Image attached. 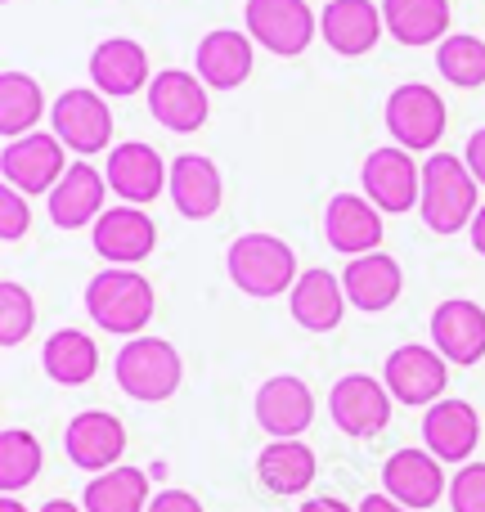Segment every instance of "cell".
<instances>
[{"label": "cell", "mask_w": 485, "mask_h": 512, "mask_svg": "<svg viewBox=\"0 0 485 512\" xmlns=\"http://www.w3.org/2000/svg\"><path fill=\"white\" fill-rule=\"evenodd\" d=\"M382 5L373 0H328L319 14V36L342 59H360L382 41Z\"/></svg>", "instance_id": "44dd1931"}, {"label": "cell", "mask_w": 485, "mask_h": 512, "mask_svg": "<svg viewBox=\"0 0 485 512\" xmlns=\"http://www.w3.org/2000/svg\"><path fill=\"white\" fill-rule=\"evenodd\" d=\"M149 504H153L149 472L126 468V463H117V468H108V472H95L86 486V499H81L86 512H149Z\"/></svg>", "instance_id": "f546056e"}, {"label": "cell", "mask_w": 485, "mask_h": 512, "mask_svg": "<svg viewBox=\"0 0 485 512\" xmlns=\"http://www.w3.org/2000/svg\"><path fill=\"white\" fill-rule=\"evenodd\" d=\"M36 328V301L23 283H0V346H23Z\"/></svg>", "instance_id": "e575fe53"}, {"label": "cell", "mask_w": 485, "mask_h": 512, "mask_svg": "<svg viewBox=\"0 0 485 512\" xmlns=\"http://www.w3.org/2000/svg\"><path fill=\"white\" fill-rule=\"evenodd\" d=\"M432 346L450 364H481L485 355V310L468 297H450L432 310Z\"/></svg>", "instance_id": "d6986e66"}, {"label": "cell", "mask_w": 485, "mask_h": 512, "mask_svg": "<svg viewBox=\"0 0 485 512\" xmlns=\"http://www.w3.org/2000/svg\"><path fill=\"white\" fill-rule=\"evenodd\" d=\"M382 23L400 45H441L450 36V0H382Z\"/></svg>", "instance_id": "f1b7e54d"}, {"label": "cell", "mask_w": 485, "mask_h": 512, "mask_svg": "<svg viewBox=\"0 0 485 512\" xmlns=\"http://www.w3.org/2000/svg\"><path fill=\"white\" fill-rule=\"evenodd\" d=\"M63 454H68L72 468L81 472H108L122 463L126 454V427L117 414H108V409H86V414H77L68 423V432H63Z\"/></svg>", "instance_id": "9a60e30c"}, {"label": "cell", "mask_w": 485, "mask_h": 512, "mask_svg": "<svg viewBox=\"0 0 485 512\" xmlns=\"http://www.w3.org/2000/svg\"><path fill=\"white\" fill-rule=\"evenodd\" d=\"M315 472H319V459L306 441H270L261 454H256V477H261V486L279 499L306 495Z\"/></svg>", "instance_id": "83f0119b"}, {"label": "cell", "mask_w": 485, "mask_h": 512, "mask_svg": "<svg viewBox=\"0 0 485 512\" xmlns=\"http://www.w3.org/2000/svg\"><path fill=\"white\" fill-rule=\"evenodd\" d=\"M108 189H113L122 203H153V198L162 194V189L171 185V167L158 158V149H149L144 140H126L117 144V149H108Z\"/></svg>", "instance_id": "2e32d148"}, {"label": "cell", "mask_w": 485, "mask_h": 512, "mask_svg": "<svg viewBox=\"0 0 485 512\" xmlns=\"http://www.w3.org/2000/svg\"><path fill=\"white\" fill-rule=\"evenodd\" d=\"M153 310H158V292L135 265H108L86 283V315L104 333L140 337L153 324Z\"/></svg>", "instance_id": "6da1fadb"}, {"label": "cell", "mask_w": 485, "mask_h": 512, "mask_svg": "<svg viewBox=\"0 0 485 512\" xmlns=\"http://www.w3.org/2000/svg\"><path fill=\"white\" fill-rule=\"evenodd\" d=\"M5 5H14V0H5Z\"/></svg>", "instance_id": "f6af8a7d"}, {"label": "cell", "mask_w": 485, "mask_h": 512, "mask_svg": "<svg viewBox=\"0 0 485 512\" xmlns=\"http://www.w3.org/2000/svg\"><path fill=\"white\" fill-rule=\"evenodd\" d=\"M391 405H396V396L387 391V382L369 378V373H346L328 391V414H333L337 432L355 436V441L378 436L391 423Z\"/></svg>", "instance_id": "30bf717a"}, {"label": "cell", "mask_w": 485, "mask_h": 512, "mask_svg": "<svg viewBox=\"0 0 485 512\" xmlns=\"http://www.w3.org/2000/svg\"><path fill=\"white\" fill-rule=\"evenodd\" d=\"M90 81H95L99 95H113V99H131V95H140V90H149L153 68H149L144 45L131 41V36H108V41H99L95 54H90Z\"/></svg>", "instance_id": "ac0fdd59"}, {"label": "cell", "mask_w": 485, "mask_h": 512, "mask_svg": "<svg viewBox=\"0 0 485 512\" xmlns=\"http://www.w3.org/2000/svg\"><path fill=\"white\" fill-rule=\"evenodd\" d=\"M104 194H108L104 171H95L86 158L72 162L59 185L50 189V221L59 225V230H86V225H95L99 216L108 212Z\"/></svg>", "instance_id": "ffe728a7"}, {"label": "cell", "mask_w": 485, "mask_h": 512, "mask_svg": "<svg viewBox=\"0 0 485 512\" xmlns=\"http://www.w3.org/2000/svg\"><path fill=\"white\" fill-rule=\"evenodd\" d=\"M297 512H360V508H351V504H342L337 495H315V499H306Z\"/></svg>", "instance_id": "ab89813d"}, {"label": "cell", "mask_w": 485, "mask_h": 512, "mask_svg": "<svg viewBox=\"0 0 485 512\" xmlns=\"http://www.w3.org/2000/svg\"><path fill=\"white\" fill-rule=\"evenodd\" d=\"M41 113H45L41 81L27 77V72H14V68L0 72V135H5V140L32 135V126Z\"/></svg>", "instance_id": "1f68e13d"}, {"label": "cell", "mask_w": 485, "mask_h": 512, "mask_svg": "<svg viewBox=\"0 0 485 512\" xmlns=\"http://www.w3.org/2000/svg\"><path fill=\"white\" fill-rule=\"evenodd\" d=\"M360 185H364V198L382 216H405L423 198V167L400 144L396 149H373L360 167Z\"/></svg>", "instance_id": "ba28073f"}, {"label": "cell", "mask_w": 485, "mask_h": 512, "mask_svg": "<svg viewBox=\"0 0 485 512\" xmlns=\"http://www.w3.org/2000/svg\"><path fill=\"white\" fill-rule=\"evenodd\" d=\"M50 126L68 144V153H81V158L113 149V113H108L99 90H86V86L63 90L50 104Z\"/></svg>", "instance_id": "9c48e42d"}, {"label": "cell", "mask_w": 485, "mask_h": 512, "mask_svg": "<svg viewBox=\"0 0 485 512\" xmlns=\"http://www.w3.org/2000/svg\"><path fill=\"white\" fill-rule=\"evenodd\" d=\"M481 441V418L468 400H436L423 414V445L441 463H468Z\"/></svg>", "instance_id": "d4e9b609"}, {"label": "cell", "mask_w": 485, "mask_h": 512, "mask_svg": "<svg viewBox=\"0 0 485 512\" xmlns=\"http://www.w3.org/2000/svg\"><path fill=\"white\" fill-rule=\"evenodd\" d=\"M346 306H351V301H346L342 279H337L333 270H319V265L315 270H301L288 292V310L306 333H333V328L342 324Z\"/></svg>", "instance_id": "484cf974"}, {"label": "cell", "mask_w": 485, "mask_h": 512, "mask_svg": "<svg viewBox=\"0 0 485 512\" xmlns=\"http://www.w3.org/2000/svg\"><path fill=\"white\" fill-rule=\"evenodd\" d=\"M450 508L454 512H485V463H463L450 477Z\"/></svg>", "instance_id": "d590c367"}, {"label": "cell", "mask_w": 485, "mask_h": 512, "mask_svg": "<svg viewBox=\"0 0 485 512\" xmlns=\"http://www.w3.org/2000/svg\"><path fill=\"white\" fill-rule=\"evenodd\" d=\"M41 369H45V378L59 382V387H81V382H90L99 373L95 337H86L81 328H59V333H50V342H45V351H41Z\"/></svg>", "instance_id": "4dcf8cb0"}, {"label": "cell", "mask_w": 485, "mask_h": 512, "mask_svg": "<svg viewBox=\"0 0 485 512\" xmlns=\"http://www.w3.org/2000/svg\"><path fill=\"white\" fill-rule=\"evenodd\" d=\"M90 239L108 265H140L158 248V221L135 203H117L90 225Z\"/></svg>", "instance_id": "4fadbf2b"}, {"label": "cell", "mask_w": 485, "mask_h": 512, "mask_svg": "<svg viewBox=\"0 0 485 512\" xmlns=\"http://www.w3.org/2000/svg\"><path fill=\"white\" fill-rule=\"evenodd\" d=\"M382 382L387 391L400 400V405H436L450 387V360H445L436 346H396L382 364Z\"/></svg>", "instance_id": "8fae6325"}, {"label": "cell", "mask_w": 485, "mask_h": 512, "mask_svg": "<svg viewBox=\"0 0 485 512\" xmlns=\"http://www.w3.org/2000/svg\"><path fill=\"white\" fill-rule=\"evenodd\" d=\"M41 512H86V508L72 504V499H50V504H45Z\"/></svg>", "instance_id": "7bdbcfd3"}, {"label": "cell", "mask_w": 485, "mask_h": 512, "mask_svg": "<svg viewBox=\"0 0 485 512\" xmlns=\"http://www.w3.org/2000/svg\"><path fill=\"white\" fill-rule=\"evenodd\" d=\"M342 288H346V301L355 310H391L405 292V270H400L396 256L387 252H364V256H351L342 270Z\"/></svg>", "instance_id": "603a6c76"}, {"label": "cell", "mask_w": 485, "mask_h": 512, "mask_svg": "<svg viewBox=\"0 0 485 512\" xmlns=\"http://www.w3.org/2000/svg\"><path fill=\"white\" fill-rule=\"evenodd\" d=\"M477 198L481 185L468 171V162L454 158V153H427L423 162V198H418V212H423L427 230L432 234H459L472 225L477 216Z\"/></svg>", "instance_id": "7a4b0ae2"}, {"label": "cell", "mask_w": 485, "mask_h": 512, "mask_svg": "<svg viewBox=\"0 0 485 512\" xmlns=\"http://www.w3.org/2000/svg\"><path fill=\"white\" fill-rule=\"evenodd\" d=\"M167 194L185 221H207V216H216L225 203L221 167H216L212 158H203V153H180V158L171 162Z\"/></svg>", "instance_id": "cb8c5ba5"}, {"label": "cell", "mask_w": 485, "mask_h": 512, "mask_svg": "<svg viewBox=\"0 0 485 512\" xmlns=\"http://www.w3.org/2000/svg\"><path fill=\"white\" fill-rule=\"evenodd\" d=\"M324 239L342 256H364L382 248V212L364 194H337L324 207Z\"/></svg>", "instance_id": "7402d4cb"}, {"label": "cell", "mask_w": 485, "mask_h": 512, "mask_svg": "<svg viewBox=\"0 0 485 512\" xmlns=\"http://www.w3.org/2000/svg\"><path fill=\"white\" fill-rule=\"evenodd\" d=\"M382 490H387L396 504H405V508H432V504H441V495H445V463L436 459L432 450H396L387 463H382Z\"/></svg>", "instance_id": "e0dca14e"}, {"label": "cell", "mask_w": 485, "mask_h": 512, "mask_svg": "<svg viewBox=\"0 0 485 512\" xmlns=\"http://www.w3.org/2000/svg\"><path fill=\"white\" fill-rule=\"evenodd\" d=\"M41 441L23 427H5L0 432V490L5 495H18L27 490L36 477H41Z\"/></svg>", "instance_id": "d6a6232c"}, {"label": "cell", "mask_w": 485, "mask_h": 512, "mask_svg": "<svg viewBox=\"0 0 485 512\" xmlns=\"http://www.w3.org/2000/svg\"><path fill=\"white\" fill-rule=\"evenodd\" d=\"M463 162H468V171L477 176V185L485 189V126L481 131L468 135V149H463Z\"/></svg>", "instance_id": "f35d334b"}, {"label": "cell", "mask_w": 485, "mask_h": 512, "mask_svg": "<svg viewBox=\"0 0 485 512\" xmlns=\"http://www.w3.org/2000/svg\"><path fill=\"white\" fill-rule=\"evenodd\" d=\"M68 167H72L68 144L54 131H32V135H18V140H5V153H0V176H5V185L23 189L27 198L50 194Z\"/></svg>", "instance_id": "52a82bcc"}, {"label": "cell", "mask_w": 485, "mask_h": 512, "mask_svg": "<svg viewBox=\"0 0 485 512\" xmlns=\"http://www.w3.org/2000/svg\"><path fill=\"white\" fill-rule=\"evenodd\" d=\"M436 68L450 86L459 90H477L485 86V41L472 32H454L436 45Z\"/></svg>", "instance_id": "836d02e7"}, {"label": "cell", "mask_w": 485, "mask_h": 512, "mask_svg": "<svg viewBox=\"0 0 485 512\" xmlns=\"http://www.w3.org/2000/svg\"><path fill=\"white\" fill-rule=\"evenodd\" d=\"M387 131L400 149L436 153L445 135V99L427 81H405L387 95Z\"/></svg>", "instance_id": "5b68a950"}, {"label": "cell", "mask_w": 485, "mask_h": 512, "mask_svg": "<svg viewBox=\"0 0 485 512\" xmlns=\"http://www.w3.org/2000/svg\"><path fill=\"white\" fill-rule=\"evenodd\" d=\"M360 512H414V508L396 504V499L382 490V495H364V499H360Z\"/></svg>", "instance_id": "60d3db41"}, {"label": "cell", "mask_w": 485, "mask_h": 512, "mask_svg": "<svg viewBox=\"0 0 485 512\" xmlns=\"http://www.w3.org/2000/svg\"><path fill=\"white\" fill-rule=\"evenodd\" d=\"M144 95H149V113L176 135L203 131L207 113H212V104H207V81L194 77V72H185V68L158 72Z\"/></svg>", "instance_id": "5bb4252c"}, {"label": "cell", "mask_w": 485, "mask_h": 512, "mask_svg": "<svg viewBox=\"0 0 485 512\" xmlns=\"http://www.w3.org/2000/svg\"><path fill=\"white\" fill-rule=\"evenodd\" d=\"M468 234H472V248H477L485 256V203L477 207V216H472V225H468Z\"/></svg>", "instance_id": "b9f144b4"}, {"label": "cell", "mask_w": 485, "mask_h": 512, "mask_svg": "<svg viewBox=\"0 0 485 512\" xmlns=\"http://www.w3.org/2000/svg\"><path fill=\"white\" fill-rule=\"evenodd\" d=\"M243 23H247V36L261 50L279 54V59H297L315 41L319 18L310 14L306 0H247Z\"/></svg>", "instance_id": "8992f818"}, {"label": "cell", "mask_w": 485, "mask_h": 512, "mask_svg": "<svg viewBox=\"0 0 485 512\" xmlns=\"http://www.w3.org/2000/svg\"><path fill=\"white\" fill-rule=\"evenodd\" d=\"M149 512H203V504H198V495H189V490H158Z\"/></svg>", "instance_id": "74e56055"}, {"label": "cell", "mask_w": 485, "mask_h": 512, "mask_svg": "<svg viewBox=\"0 0 485 512\" xmlns=\"http://www.w3.org/2000/svg\"><path fill=\"white\" fill-rule=\"evenodd\" d=\"M225 270L239 292L270 301L279 292H292L297 283V252L279 234H239L225 252Z\"/></svg>", "instance_id": "277c9868"}, {"label": "cell", "mask_w": 485, "mask_h": 512, "mask_svg": "<svg viewBox=\"0 0 485 512\" xmlns=\"http://www.w3.org/2000/svg\"><path fill=\"white\" fill-rule=\"evenodd\" d=\"M252 414L265 436H274V441H297V436L315 423V396H310V387L301 378L274 373V378H265L261 387H256Z\"/></svg>", "instance_id": "7c38bea8"}, {"label": "cell", "mask_w": 485, "mask_h": 512, "mask_svg": "<svg viewBox=\"0 0 485 512\" xmlns=\"http://www.w3.org/2000/svg\"><path fill=\"white\" fill-rule=\"evenodd\" d=\"M198 77L207 81V90H239L247 77H252L256 63V41L247 32H234V27H216L198 41Z\"/></svg>", "instance_id": "4316f807"}, {"label": "cell", "mask_w": 485, "mask_h": 512, "mask_svg": "<svg viewBox=\"0 0 485 512\" xmlns=\"http://www.w3.org/2000/svg\"><path fill=\"white\" fill-rule=\"evenodd\" d=\"M0 512H27L23 504H18V499L14 495H0Z\"/></svg>", "instance_id": "ee69618b"}, {"label": "cell", "mask_w": 485, "mask_h": 512, "mask_svg": "<svg viewBox=\"0 0 485 512\" xmlns=\"http://www.w3.org/2000/svg\"><path fill=\"white\" fill-rule=\"evenodd\" d=\"M113 373H117V387L131 400H140V405H162V400H171L180 391V382H185V360H180V351L167 337L140 333L117 351Z\"/></svg>", "instance_id": "3957f363"}, {"label": "cell", "mask_w": 485, "mask_h": 512, "mask_svg": "<svg viewBox=\"0 0 485 512\" xmlns=\"http://www.w3.org/2000/svg\"><path fill=\"white\" fill-rule=\"evenodd\" d=\"M32 225V207H27V194L14 185H0V243H18Z\"/></svg>", "instance_id": "8d00e7d4"}]
</instances>
